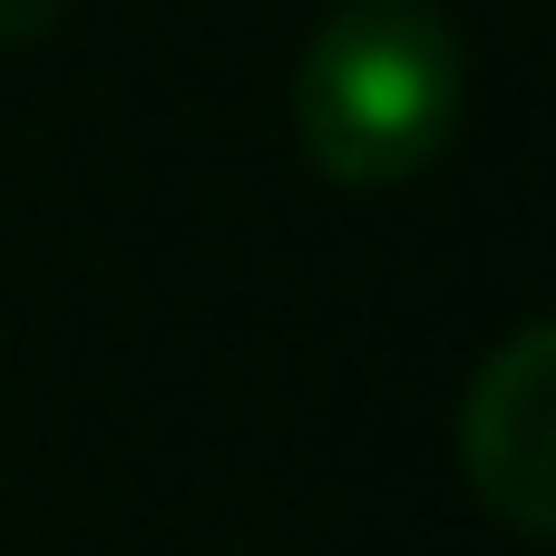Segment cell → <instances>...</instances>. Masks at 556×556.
Returning <instances> with one entry per match:
<instances>
[{
  "instance_id": "6da1fadb",
  "label": "cell",
  "mask_w": 556,
  "mask_h": 556,
  "mask_svg": "<svg viewBox=\"0 0 556 556\" xmlns=\"http://www.w3.org/2000/svg\"><path fill=\"white\" fill-rule=\"evenodd\" d=\"M469 98V49L430 0H342L303 39L293 137L342 186H391L440 156Z\"/></svg>"
},
{
  "instance_id": "7a4b0ae2",
  "label": "cell",
  "mask_w": 556,
  "mask_h": 556,
  "mask_svg": "<svg viewBox=\"0 0 556 556\" xmlns=\"http://www.w3.org/2000/svg\"><path fill=\"white\" fill-rule=\"evenodd\" d=\"M459 469L498 528H556V323H518L459 391Z\"/></svg>"
},
{
  "instance_id": "3957f363",
  "label": "cell",
  "mask_w": 556,
  "mask_h": 556,
  "mask_svg": "<svg viewBox=\"0 0 556 556\" xmlns=\"http://www.w3.org/2000/svg\"><path fill=\"white\" fill-rule=\"evenodd\" d=\"M59 20V0H0V39H39Z\"/></svg>"
}]
</instances>
